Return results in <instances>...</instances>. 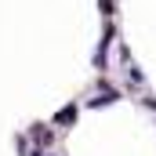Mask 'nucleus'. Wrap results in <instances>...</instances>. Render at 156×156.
<instances>
[{
	"label": "nucleus",
	"instance_id": "nucleus-1",
	"mask_svg": "<svg viewBox=\"0 0 156 156\" xmlns=\"http://www.w3.org/2000/svg\"><path fill=\"white\" fill-rule=\"evenodd\" d=\"M73 120H76V105H66V109L55 116V123H73Z\"/></svg>",
	"mask_w": 156,
	"mask_h": 156
}]
</instances>
